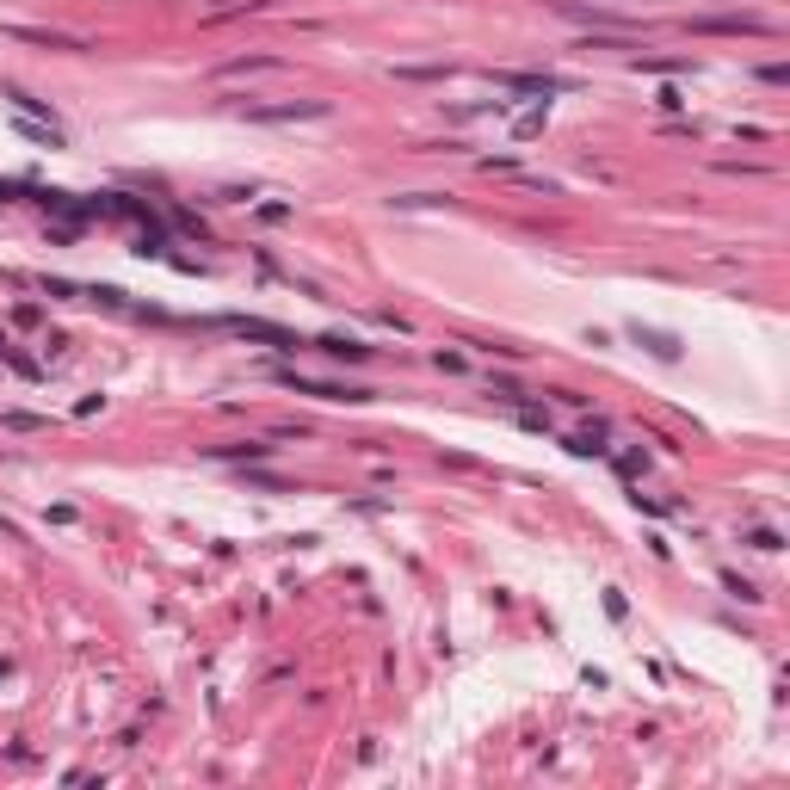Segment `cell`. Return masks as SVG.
<instances>
[{
  "instance_id": "5",
  "label": "cell",
  "mask_w": 790,
  "mask_h": 790,
  "mask_svg": "<svg viewBox=\"0 0 790 790\" xmlns=\"http://www.w3.org/2000/svg\"><path fill=\"white\" fill-rule=\"evenodd\" d=\"M321 112H328L321 99H303V105H266V112H254V118L260 124H284V118H321Z\"/></svg>"
},
{
  "instance_id": "2",
  "label": "cell",
  "mask_w": 790,
  "mask_h": 790,
  "mask_svg": "<svg viewBox=\"0 0 790 790\" xmlns=\"http://www.w3.org/2000/svg\"><path fill=\"white\" fill-rule=\"evenodd\" d=\"M284 383H291V389H303V395H321V402H365V389H340V383H309V377H297V371H284Z\"/></svg>"
},
{
  "instance_id": "1",
  "label": "cell",
  "mask_w": 790,
  "mask_h": 790,
  "mask_svg": "<svg viewBox=\"0 0 790 790\" xmlns=\"http://www.w3.org/2000/svg\"><path fill=\"white\" fill-rule=\"evenodd\" d=\"M229 328L235 334H247V340H266V346H278V352H297L303 340L291 334V328H272V321H247V315H229Z\"/></svg>"
},
{
  "instance_id": "4",
  "label": "cell",
  "mask_w": 790,
  "mask_h": 790,
  "mask_svg": "<svg viewBox=\"0 0 790 790\" xmlns=\"http://www.w3.org/2000/svg\"><path fill=\"white\" fill-rule=\"evenodd\" d=\"M698 31H747V38H766V19H753V13H723V19H698Z\"/></svg>"
},
{
  "instance_id": "7",
  "label": "cell",
  "mask_w": 790,
  "mask_h": 790,
  "mask_svg": "<svg viewBox=\"0 0 790 790\" xmlns=\"http://www.w3.org/2000/svg\"><path fill=\"white\" fill-rule=\"evenodd\" d=\"M260 68H278V62L272 56H247V62H229L223 75H260Z\"/></svg>"
},
{
  "instance_id": "8",
  "label": "cell",
  "mask_w": 790,
  "mask_h": 790,
  "mask_svg": "<svg viewBox=\"0 0 790 790\" xmlns=\"http://www.w3.org/2000/svg\"><path fill=\"white\" fill-rule=\"evenodd\" d=\"M266 451H272V445H247V451H241V445H223L217 457H266Z\"/></svg>"
},
{
  "instance_id": "6",
  "label": "cell",
  "mask_w": 790,
  "mask_h": 790,
  "mask_svg": "<svg viewBox=\"0 0 790 790\" xmlns=\"http://www.w3.org/2000/svg\"><path fill=\"white\" fill-rule=\"evenodd\" d=\"M321 352H328V358H352V365H358V358H371V346H358V340H340V334H328V340H315Z\"/></svg>"
},
{
  "instance_id": "3",
  "label": "cell",
  "mask_w": 790,
  "mask_h": 790,
  "mask_svg": "<svg viewBox=\"0 0 790 790\" xmlns=\"http://www.w3.org/2000/svg\"><path fill=\"white\" fill-rule=\"evenodd\" d=\"M550 7H556V13H568V19H581V25H612V31H636V25H630V19H618V13H587L581 0H550Z\"/></svg>"
}]
</instances>
